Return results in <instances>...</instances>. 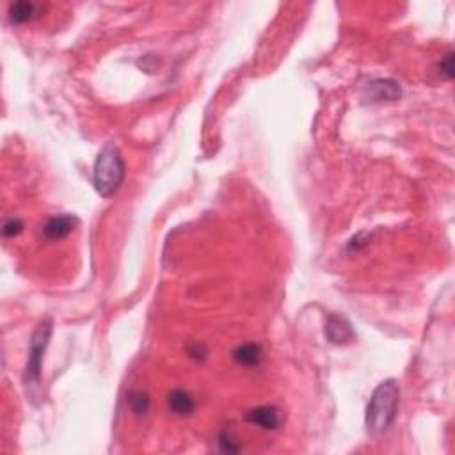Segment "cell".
I'll list each match as a JSON object with an SVG mask.
<instances>
[{
	"label": "cell",
	"mask_w": 455,
	"mask_h": 455,
	"mask_svg": "<svg viewBox=\"0 0 455 455\" xmlns=\"http://www.w3.org/2000/svg\"><path fill=\"white\" fill-rule=\"evenodd\" d=\"M398 402H401V386L395 379L383 381L374 390L365 414V423L370 434H383L384 430L390 429V425L395 422Z\"/></svg>",
	"instance_id": "cell-1"
},
{
	"label": "cell",
	"mask_w": 455,
	"mask_h": 455,
	"mask_svg": "<svg viewBox=\"0 0 455 455\" xmlns=\"http://www.w3.org/2000/svg\"><path fill=\"white\" fill-rule=\"evenodd\" d=\"M125 161L118 146L107 143L98 152L93 165V185L101 198H112L125 180Z\"/></svg>",
	"instance_id": "cell-2"
},
{
	"label": "cell",
	"mask_w": 455,
	"mask_h": 455,
	"mask_svg": "<svg viewBox=\"0 0 455 455\" xmlns=\"http://www.w3.org/2000/svg\"><path fill=\"white\" fill-rule=\"evenodd\" d=\"M52 331H54L52 318H43V321L38 324V327L34 329L32 338H30L29 358H27V365H26V375H23V383H26L27 388H32V386H38L39 384V379H41L43 358H45V352H47Z\"/></svg>",
	"instance_id": "cell-3"
},
{
	"label": "cell",
	"mask_w": 455,
	"mask_h": 455,
	"mask_svg": "<svg viewBox=\"0 0 455 455\" xmlns=\"http://www.w3.org/2000/svg\"><path fill=\"white\" fill-rule=\"evenodd\" d=\"M325 338H327L333 345H349L356 340V333L350 322L345 316L340 315H329L325 321L324 327Z\"/></svg>",
	"instance_id": "cell-4"
},
{
	"label": "cell",
	"mask_w": 455,
	"mask_h": 455,
	"mask_svg": "<svg viewBox=\"0 0 455 455\" xmlns=\"http://www.w3.org/2000/svg\"><path fill=\"white\" fill-rule=\"evenodd\" d=\"M77 224H79V219H77L75 215H55V217H50L47 223L43 224L41 235L43 239H47L50 242L63 241L75 230Z\"/></svg>",
	"instance_id": "cell-5"
},
{
	"label": "cell",
	"mask_w": 455,
	"mask_h": 455,
	"mask_svg": "<svg viewBox=\"0 0 455 455\" xmlns=\"http://www.w3.org/2000/svg\"><path fill=\"white\" fill-rule=\"evenodd\" d=\"M245 420H247L251 425H256L265 430H276L281 425L279 411L276 407H270V405H261V407L251 409V411L245 414Z\"/></svg>",
	"instance_id": "cell-6"
},
{
	"label": "cell",
	"mask_w": 455,
	"mask_h": 455,
	"mask_svg": "<svg viewBox=\"0 0 455 455\" xmlns=\"http://www.w3.org/2000/svg\"><path fill=\"white\" fill-rule=\"evenodd\" d=\"M367 93L370 101H393L401 98V84L395 81H375L368 84Z\"/></svg>",
	"instance_id": "cell-7"
},
{
	"label": "cell",
	"mask_w": 455,
	"mask_h": 455,
	"mask_svg": "<svg viewBox=\"0 0 455 455\" xmlns=\"http://www.w3.org/2000/svg\"><path fill=\"white\" fill-rule=\"evenodd\" d=\"M168 407L171 413L178 414V416H189L194 413V398L190 396L185 390H173L168 396Z\"/></svg>",
	"instance_id": "cell-8"
},
{
	"label": "cell",
	"mask_w": 455,
	"mask_h": 455,
	"mask_svg": "<svg viewBox=\"0 0 455 455\" xmlns=\"http://www.w3.org/2000/svg\"><path fill=\"white\" fill-rule=\"evenodd\" d=\"M233 359L244 367H258L263 361V349L258 343H244L233 350Z\"/></svg>",
	"instance_id": "cell-9"
},
{
	"label": "cell",
	"mask_w": 455,
	"mask_h": 455,
	"mask_svg": "<svg viewBox=\"0 0 455 455\" xmlns=\"http://www.w3.org/2000/svg\"><path fill=\"white\" fill-rule=\"evenodd\" d=\"M39 6L34 2H27V0H20V2H13L9 6V18L13 23H26L32 17L38 14Z\"/></svg>",
	"instance_id": "cell-10"
},
{
	"label": "cell",
	"mask_w": 455,
	"mask_h": 455,
	"mask_svg": "<svg viewBox=\"0 0 455 455\" xmlns=\"http://www.w3.org/2000/svg\"><path fill=\"white\" fill-rule=\"evenodd\" d=\"M128 404H130L132 413L137 414V416H144V414L150 411L152 401H150V395H148L146 392H143V390H134V392L130 393V396H128Z\"/></svg>",
	"instance_id": "cell-11"
},
{
	"label": "cell",
	"mask_w": 455,
	"mask_h": 455,
	"mask_svg": "<svg viewBox=\"0 0 455 455\" xmlns=\"http://www.w3.org/2000/svg\"><path fill=\"white\" fill-rule=\"evenodd\" d=\"M219 447L223 452H228V454H233V452L241 450V445L236 443V439L233 438L232 432H228V430H223L219 436Z\"/></svg>",
	"instance_id": "cell-12"
},
{
	"label": "cell",
	"mask_w": 455,
	"mask_h": 455,
	"mask_svg": "<svg viewBox=\"0 0 455 455\" xmlns=\"http://www.w3.org/2000/svg\"><path fill=\"white\" fill-rule=\"evenodd\" d=\"M21 230H23V223H21L20 219H17V217L8 219L4 223V226H2V233H4V236H17L18 233H21Z\"/></svg>",
	"instance_id": "cell-13"
},
{
	"label": "cell",
	"mask_w": 455,
	"mask_h": 455,
	"mask_svg": "<svg viewBox=\"0 0 455 455\" xmlns=\"http://www.w3.org/2000/svg\"><path fill=\"white\" fill-rule=\"evenodd\" d=\"M439 70L447 79H454V54H447V57L439 63Z\"/></svg>",
	"instance_id": "cell-14"
},
{
	"label": "cell",
	"mask_w": 455,
	"mask_h": 455,
	"mask_svg": "<svg viewBox=\"0 0 455 455\" xmlns=\"http://www.w3.org/2000/svg\"><path fill=\"white\" fill-rule=\"evenodd\" d=\"M190 356H192V358H196V359L205 358V356H207V349H205L203 345H199V343H196L194 349H190Z\"/></svg>",
	"instance_id": "cell-15"
}]
</instances>
